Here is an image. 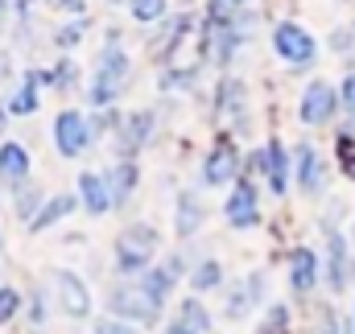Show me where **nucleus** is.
<instances>
[{"label":"nucleus","instance_id":"423d86ee","mask_svg":"<svg viewBox=\"0 0 355 334\" xmlns=\"http://www.w3.org/2000/svg\"><path fill=\"white\" fill-rule=\"evenodd\" d=\"M112 310L128 322H157V314H162V301H153L141 285H128V289H116L112 293Z\"/></svg>","mask_w":355,"mask_h":334},{"label":"nucleus","instance_id":"c85d7f7f","mask_svg":"<svg viewBox=\"0 0 355 334\" xmlns=\"http://www.w3.org/2000/svg\"><path fill=\"white\" fill-rule=\"evenodd\" d=\"M95 334H132L128 322H116V318H99L95 322Z\"/></svg>","mask_w":355,"mask_h":334},{"label":"nucleus","instance_id":"9b49d317","mask_svg":"<svg viewBox=\"0 0 355 334\" xmlns=\"http://www.w3.org/2000/svg\"><path fill=\"white\" fill-rule=\"evenodd\" d=\"M293 161H297V186H302V194H322V186H327V166H322L318 149L297 145Z\"/></svg>","mask_w":355,"mask_h":334},{"label":"nucleus","instance_id":"f03ea898","mask_svg":"<svg viewBox=\"0 0 355 334\" xmlns=\"http://www.w3.org/2000/svg\"><path fill=\"white\" fill-rule=\"evenodd\" d=\"M272 50H277V58L281 62H289V67H310L314 58H318V42H314V33L306 29V25H297V21H281L277 29H272Z\"/></svg>","mask_w":355,"mask_h":334},{"label":"nucleus","instance_id":"1a4fd4ad","mask_svg":"<svg viewBox=\"0 0 355 334\" xmlns=\"http://www.w3.org/2000/svg\"><path fill=\"white\" fill-rule=\"evenodd\" d=\"M227 223L232 227H257L261 223V206H257V186L252 182H236V190L227 194V206H223Z\"/></svg>","mask_w":355,"mask_h":334},{"label":"nucleus","instance_id":"39448f33","mask_svg":"<svg viewBox=\"0 0 355 334\" xmlns=\"http://www.w3.org/2000/svg\"><path fill=\"white\" fill-rule=\"evenodd\" d=\"M322 231H327V285L335 293H343L352 285V248L331 223H322Z\"/></svg>","mask_w":355,"mask_h":334},{"label":"nucleus","instance_id":"ea45409f","mask_svg":"<svg viewBox=\"0 0 355 334\" xmlns=\"http://www.w3.org/2000/svg\"><path fill=\"white\" fill-rule=\"evenodd\" d=\"M352 29H355V25H352Z\"/></svg>","mask_w":355,"mask_h":334},{"label":"nucleus","instance_id":"aec40b11","mask_svg":"<svg viewBox=\"0 0 355 334\" xmlns=\"http://www.w3.org/2000/svg\"><path fill=\"white\" fill-rule=\"evenodd\" d=\"M202 223V202L194 194H182L178 198V236H194Z\"/></svg>","mask_w":355,"mask_h":334},{"label":"nucleus","instance_id":"e433bc0d","mask_svg":"<svg viewBox=\"0 0 355 334\" xmlns=\"http://www.w3.org/2000/svg\"><path fill=\"white\" fill-rule=\"evenodd\" d=\"M0 128H4V112H0Z\"/></svg>","mask_w":355,"mask_h":334},{"label":"nucleus","instance_id":"a211bd4d","mask_svg":"<svg viewBox=\"0 0 355 334\" xmlns=\"http://www.w3.org/2000/svg\"><path fill=\"white\" fill-rule=\"evenodd\" d=\"M107 182H112V186H107V190H112V206L128 202V194L137 190V166H132V161H120V166L112 169Z\"/></svg>","mask_w":355,"mask_h":334},{"label":"nucleus","instance_id":"7ed1b4c3","mask_svg":"<svg viewBox=\"0 0 355 334\" xmlns=\"http://www.w3.org/2000/svg\"><path fill=\"white\" fill-rule=\"evenodd\" d=\"M157 244H162V236H157L149 223H132V227L120 236V244H116V264H120L124 272H137V268H145V264L153 260Z\"/></svg>","mask_w":355,"mask_h":334},{"label":"nucleus","instance_id":"58836bf2","mask_svg":"<svg viewBox=\"0 0 355 334\" xmlns=\"http://www.w3.org/2000/svg\"><path fill=\"white\" fill-rule=\"evenodd\" d=\"M0 4H4V0H0Z\"/></svg>","mask_w":355,"mask_h":334},{"label":"nucleus","instance_id":"a878e982","mask_svg":"<svg viewBox=\"0 0 355 334\" xmlns=\"http://www.w3.org/2000/svg\"><path fill=\"white\" fill-rule=\"evenodd\" d=\"M331 50H335V54H352L355 50V29H335V33H331Z\"/></svg>","mask_w":355,"mask_h":334},{"label":"nucleus","instance_id":"412c9836","mask_svg":"<svg viewBox=\"0 0 355 334\" xmlns=\"http://www.w3.org/2000/svg\"><path fill=\"white\" fill-rule=\"evenodd\" d=\"M190 285H194L198 293H202V289H219V285H223V264H219V260H202V264L194 268Z\"/></svg>","mask_w":355,"mask_h":334},{"label":"nucleus","instance_id":"f257e3e1","mask_svg":"<svg viewBox=\"0 0 355 334\" xmlns=\"http://www.w3.org/2000/svg\"><path fill=\"white\" fill-rule=\"evenodd\" d=\"M128 87V54L112 42L95 67V83H91V103L95 107H107L112 99H120V91Z\"/></svg>","mask_w":355,"mask_h":334},{"label":"nucleus","instance_id":"dca6fc26","mask_svg":"<svg viewBox=\"0 0 355 334\" xmlns=\"http://www.w3.org/2000/svg\"><path fill=\"white\" fill-rule=\"evenodd\" d=\"M79 190H83V202H87L91 215H103V211L112 206V190H107V182H103V177L83 173V177H79Z\"/></svg>","mask_w":355,"mask_h":334},{"label":"nucleus","instance_id":"2f4dec72","mask_svg":"<svg viewBox=\"0 0 355 334\" xmlns=\"http://www.w3.org/2000/svg\"><path fill=\"white\" fill-rule=\"evenodd\" d=\"M318 334H343V326H339V322L327 314V322H322V331H318Z\"/></svg>","mask_w":355,"mask_h":334},{"label":"nucleus","instance_id":"5701e85b","mask_svg":"<svg viewBox=\"0 0 355 334\" xmlns=\"http://www.w3.org/2000/svg\"><path fill=\"white\" fill-rule=\"evenodd\" d=\"M137 21H162L166 17V0H128Z\"/></svg>","mask_w":355,"mask_h":334},{"label":"nucleus","instance_id":"72a5a7b5","mask_svg":"<svg viewBox=\"0 0 355 334\" xmlns=\"http://www.w3.org/2000/svg\"><path fill=\"white\" fill-rule=\"evenodd\" d=\"M170 334H194V331H186L182 322H174V326H170Z\"/></svg>","mask_w":355,"mask_h":334},{"label":"nucleus","instance_id":"0eeeda50","mask_svg":"<svg viewBox=\"0 0 355 334\" xmlns=\"http://www.w3.org/2000/svg\"><path fill=\"white\" fill-rule=\"evenodd\" d=\"M87 141H91V124L79 112H62L54 120V145H58L62 157H79L87 149Z\"/></svg>","mask_w":355,"mask_h":334},{"label":"nucleus","instance_id":"f704fd0d","mask_svg":"<svg viewBox=\"0 0 355 334\" xmlns=\"http://www.w3.org/2000/svg\"><path fill=\"white\" fill-rule=\"evenodd\" d=\"M227 4H248V0H227Z\"/></svg>","mask_w":355,"mask_h":334},{"label":"nucleus","instance_id":"6ab92c4d","mask_svg":"<svg viewBox=\"0 0 355 334\" xmlns=\"http://www.w3.org/2000/svg\"><path fill=\"white\" fill-rule=\"evenodd\" d=\"M174 272H178V260L170 268H149L145 272V281H141V289L153 297V301H166L170 297V289H174Z\"/></svg>","mask_w":355,"mask_h":334},{"label":"nucleus","instance_id":"2eb2a0df","mask_svg":"<svg viewBox=\"0 0 355 334\" xmlns=\"http://www.w3.org/2000/svg\"><path fill=\"white\" fill-rule=\"evenodd\" d=\"M75 211V194H58V198H50L33 219H29V231H46L50 223H58V219H67Z\"/></svg>","mask_w":355,"mask_h":334},{"label":"nucleus","instance_id":"f8f14e48","mask_svg":"<svg viewBox=\"0 0 355 334\" xmlns=\"http://www.w3.org/2000/svg\"><path fill=\"white\" fill-rule=\"evenodd\" d=\"M289 285H293V293H310L318 285V256L310 248H293V256H289Z\"/></svg>","mask_w":355,"mask_h":334},{"label":"nucleus","instance_id":"c756f323","mask_svg":"<svg viewBox=\"0 0 355 334\" xmlns=\"http://www.w3.org/2000/svg\"><path fill=\"white\" fill-rule=\"evenodd\" d=\"M37 198H42L37 190H21V219L25 223H29V215H37Z\"/></svg>","mask_w":355,"mask_h":334},{"label":"nucleus","instance_id":"7c9ffc66","mask_svg":"<svg viewBox=\"0 0 355 334\" xmlns=\"http://www.w3.org/2000/svg\"><path fill=\"white\" fill-rule=\"evenodd\" d=\"M79 33H83V25H71V29H62V33H58V46H75V42H79Z\"/></svg>","mask_w":355,"mask_h":334},{"label":"nucleus","instance_id":"b1692460","mask_svg":"<svg viewBox=\"0 0 355 334\" xmlns=\"http://www.w3.org/2000/svg\"><path fill=\"white\" fill-rule=\"evenodd\" d=\"M12 112H17V116H25V112H37V91H33V79L25 83V91H17V99H12Z\"/></svg>","mask_w":355,"mask_h":334},{"label":"nucleus","instance_id":"cd10ccee","mask_svg":"<svg viewBox=\"0 0 355 334\" xmlns=\"http://www.w3.org/2000/svg\"><path fill=\"white\" fill-rule=\"evenodd\" d=\"M50 83L58 87V91H67V87L75 83V67H71V62H62L58 71H50Z\"/></svg>","mask_w":355,"mask_h":334},{"label":"nucleus","instance_id":"6e6552de","mask_svg":"<svg viewBox=\"0 0 355 334\" xmlns=\"http://www.w3.org/2000/svg\"><path fill=\"white\" fill-rule=\"evenodd\" d=\"M54 289H58V301H62V314L67 318H91V293H87V285L75 276V272H54Z\"/></svg>","mask_w":355,"mask_h":334},{"label":"nucleus","instance_id":"ddd939ff","mask_svg":"<svg viewBox=\"0 0 355 334\" xmlns=\"http://www.w3.org/2000/svg\"><path fill=\"white\" fill-rule=\"evenodd\" d=\"M265 177L272 194H285L289 190V153L281 141H268L265 145Z\"/></svg>","mask_w":355,"mask_h":334},{"label":"nucleus","instance_id":"4468645a","mask_svg":"<svg viewBox=\"0 0 355 334\" xmlns=\"http://www.w3.org/2000/svg\"><path fill=\"white\" fill-rule=\"evenodd\" d=\"M149 128H153V116H149V112H137L128 124H120V153H128V157H132V153L145 145Z\"/></svg>","mask_w":355,"mask_h":334},{"label":"nucleus","instance_id":"c9c22d12","mask_svg":"<svg viewBox=\"0 0 355 334\" xmlns=\"http://www.w3.org/2000/svg\"><path fill=\"white\" fill-rule=\"evenodd\" d=\"M352 326H355V306H352Z\"/></svg>","mask_w":355,"mask_h":334},{"label":"nucleus","instance_id":"f3484780","mask_svg":"<svg viewBox=\"0 0 355 334\" xmlns=\"http://www.w3.org/2000/svg\"><path fill=\"white\" fill-rule=\"evenodd\" d=\"M0 173H4V182H12V186L25 182V173H29V153L8 141V145L0 149Z\"/></svg>","mask_w":355,"mask_h":334},{"label":"nucleus","instance_id":"473e14b6","mask_svg":"<svg viewBox=\"0 0 355 334\" xmlns=\"http://www.w3.org/2000/svg\"><path fill=\"white\" fill-rule=\"evenodd\" d=\"M62 8H71V12H83V0H58Z\"/></svg>","mask_w":355,"mask_h":334},{"label":"nucleus","instance_id":"9d476101","mask_svg":"<svg viewBox=\"0 0 355 334\" xmlns=\"http://www.w3.org/2000/svg\"><path fill=\"white\" fill-rule=\"evenodd\" d=\"M236 173H240V153H236V145H232V141H219L215 153H211L207 166H202V182H207V186H227Z\"/></svg>","mask_w":355,"mask_h":334},{"label":"nucleus","instance_id":"393cba45","mask_svg":"<svg viewBox=\"0 0 355 334\" xmlns=\"http://www.w3.org/2000/svg\"><path fill=\"white\" fill-rule=\"evenodd\" d=\"M339 107L355 120V71L352 75H343V83H339Z\"/></svg>","mask_w":355,"mask_h":334},{"label":"nucleus","instance_id":"20e7f679","mask_svg":"<svg viewBox=\"0 0 355 334\" xmlns=\"http://www.w3.org/2000/svg\"><path fill=\"white\" fill-rule=\"evenodd\" d=\"M339 112V87H331L327 79H314V83L302 91V103H297V120L310 124V128H322L331 124Z\"/></svg>","mask_w":355,"mask_h":334},{"label":"nucleus","instance_id":"bb28decb","mask_svg":"<svg viewBox=\"0 0 355 334\" xmlns=\"http://www.w3.org/2000/svg\"><path fill=\"white\" fill-rule=\"evenodd\" d=\"M17 306H21L17 289H0V322H8V318L17 314Z\"/></svg>","mask_w":355,"mask_h":334},{"label":"nucleus","instance_id":"4be33fe9","mask_svg":"<svg viewBox=\"0 0 355 334\" xmlns=\"http://www.w3.org/2000/svg\"><path fill=\"white\" fill-rule=\"evenodd\" d=\"M182 326H186V331H194V334L211 331V318H207V310H202L194 297H186V301H182Z\"/></svg>","mask_w":355,"mask_h":334},{"label":"nucleus","instance_id":"4c0bfd02","mask_svg":"<svg viewBox=\"0 0 355 334\" xmlns=\"http://www.w3.org/2000/svg\"><path fill=\"white\" fill-rule=\"evenodd\" d=\"M0 248H4V240H0Z\"/></svg>","mask_w":355,"mask_h":334}]
</instances>
